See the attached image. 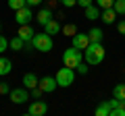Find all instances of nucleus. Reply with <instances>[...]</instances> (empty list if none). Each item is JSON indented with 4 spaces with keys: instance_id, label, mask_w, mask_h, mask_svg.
Wrapping results in <instances>:
<instances>
[{
    "instance_id": "18",
    "label": "nucleus",
    "mask_w": 125,
    "mask_h": 116,
    "mask_svg": "<svg viewBox=\"0 0 125 116\" xmlns=\"http://www.w3.org/2000/svg\"><path fill=\"white\" fill-rule=\"evenodd\" d=\"M10 48H13L15 52H21V50H25V40H21L19 35H15L13 40H10Z\"/></svg>"
},
{
    "instance_id": "33",
    "label": "nucleus",
    "mask_w": 125,
    "mask_h": 116,
    "mask_svg": "<svg viewBox=\"0 0 125 116\" xmlns=\"http://www.w3.org/2000/svg\"><path fill=\"white\" fill-rule=\"evenodd\" d=\"M44 0H27V6H38V4H42Z\"/></svg>"
},
{
    "instance_id": "3",
    "label": "nucleus",
    "mask_w": 125,
    "mask_h": 116,
    "mask_svg": "<svg viewBox=\"0 0 125 116\" xmlns=\"http://www.w3.org/2000/svg\"><path fill=\"white\" fill-rule=\"evenodd\" d=\"M31 44H33V48L38 50V52H50V50L54 48V41H52V35H48V33H36L33 35V40H31Z\"/></svg>"
},
{
    "instance_id": "1",
    "label": "nucleus",
    "mask_w": 125,
    "mask_h": 116,
    "mask_svg": "<svg viewBox=\"0 0 125 116\" xmlns=\"http://www.w3.org/2000/svg\"><path fill=\"white\" fill-rule=\"evenodd\" d=\"M104 54H106V50H104L102 41H90V46L83 50V60L90 66H96L104 60Z\"/></svg>"
},
{
    "instance_id": "6",
    "label": "nucleus",
    "mask_w": 125,
    "mask_h": 116,
    "mask_svg": "<svg viewBox=\"0 0 125 116\" xmlns=\"http://www.w3.org/2000/svg\"><path fill=\"white\" fill-rule=\"evenodd\" d=\"M33 13H31V6H23V8L15 10V21L19 23V25H27V23L33 21Z\"/></svg>"
},
{
    "instance_id": "24",
    "label": "nucleus",
    "mask_w": 125,
    "mask_h": 116,
    "mask_svg": "<svg viewBox=\"0 0 125 116\" xmlns=\"http://www.w3.org/2000/svg\"><path fill=\"white\" fill-rule=\"evenodd\" d=\"M6 48H10V41H9V40H6V37H4V35H2V33H0V54L4 52V50H6Z\"/></svg>"
},
{
    "instance_id": "31",
    "label": "nucleus",
    "mask_w": 125,
    "mask_h": 116,
    "mask_svg": "<svg viewBox=\"0 0 125 116\" xmlns=\"http://www.w3.org/2000/svg\"><path fill=\"white\" fill-rule=\"evenodd\" d=\"M117 31H119L121 35L125 37V21H119V25H117Z\"/></svg>"
},
{
    "instance_id": "34",
    "label": "nucleus",
    "mask_w": 125,
    "mask_h": 116,
    "mask_svg": "<svg viewBox=\"0 0 125 116\" xmlns=\"http://www.w3.org/2000/svg\"><path fill=\"white\" fill-rule=\"evenodd\" d=\"M0 33H2V25H0Z\"/></svg>"
},
{
    "instance_id": "4",
    "label": "nucleus",
    "mask_w": 125,
    "mask_h": 116,
    "mask_svg": "<svg viewBox=\"0 0 125 116\" xmlns=\"http://www.w3.org/2000/svg\"><path fill=\"white\" fill-rule=\"evenodd\" d=\"M54 77H56L58 87H71V85H73V81H75V73H73V68H71V66L58 68Z\"/></svg>"
},
{
    "instance_id": "32",
    "label": "nucleus",
    "mask_w": 125,
    "mask_h": 116,
    "mask_svg": "<svg viewBox=\"0 0 125 116\" xmlns=\"http://www.w3.org/2000/svg\"><path fill=\"white\" fill-rule=\"evenodd\" d=\"M77 4H79V6H83V8H85V6L94 4V0H77Z\"/></svg>"
},
{
    "instance_id": "21",
    "label": "nucleus",
    "mask_w": 125,
    "mask_h": 116,
    "mask_svg": "<svg viewBox=\"0 0 125 116\" xmlns=\"http://www.w3.org/2000/svg\"><path fill=\"white\" fill-rule=\"evenodd\" d=\"M62 33L65 35H69V37H73L77 33V27L73 25V23H67V25H62Z\"/></svg>"
},
{
    "instance_id": "25",
    "label": "nucleus",
    "mask_w": 125,
    "mask_h": 116,
    "mask_svg": "<svg viewBox=\"0 0 125 116\" xmlns=\"http://www.w3.org/2000/svg\"><path fill=\"white\" fill-rule=\"evenodd\" d=\"M96 4H98L100 8H111V6L115 4V0H96Z\"/></svg>"
},
{
    "instance_id": "28",
    "label": "nucleus",
    "mask_w": 125,
    "mask_h": 116,
    "mask_svg": "<svg viewBox=\"0 0 125 116\" xmlns=\"http://www.w3.org/2000/svg\"><path fill=\"white\" fill-rule=\"evenodd\" d=\"M77 73H79V75H85V73H88V62H79L77 64Z\"/></svg>"
},
{
    "instance_id": "29",
    "label": "nucleus",
    "mask_w": 125,
    "mask_h": 116,
    "mask_svg": "<svg viewBox=\"0 0 125 116\" xmlns=\"http://www.w3.org/2000/svg\"><path fill=\"white\" fill-rule=\"evenodd\" d=\"M61 4L65 6V8H71V6L77 4V0H61Z\"/></svg>"
},
{
    "instance_id": "13",
    "label": "nucleus",
    "mask_w": 125,
    "mask_h": 116,
    "mask_svg": "<svg viewBox=\"0 0 125 116\" xmlns=\"http://www.w3.org/2000/svg\"><path fill=\"white\" fill-rule=\"evenodd\" d=\"M36 19H38V23H40V25L44 27L46 23L50 21V19H54L52 8H48V6H46V8H40V10H38V17H36Z\"/></svg>"
},
{
    "instance_id": "22",
    "label": "nucleus",
    "mask_w": 125,
    "mask_h": 116,
    "mask_svg": "<svg viewBox=\"0 0 125 116\" xmlns=\"http://www.w3.org/2000/svg\"><path fill=\"white\" fill-rule=\"evenodd\" d=\"M9 6L13 10H19V8H23V6H27V0H9Z\"/></svg>"
},
{
    "instance_id": "11",
    "label": "nucleus",
    "mask_w": 125,
    "mask_h": 116,
    "mask_svg": "<svg viewBox=\"0 0 125 116\" xmlns=\"http://www.w3.org/2000/svg\"><path fill=\"white\" fill-rule=\"evenodd\" d=\"M44 31L48 33V35H56V33H61V31H62V25L56 21V19H50V21L44 25Z\"/></svg>"
},
{
    "instance_id": "5",
    "label": "nucleus",
    "mask_w": 125,
    "mask_h": 116,
    "mask_svg": "<svg viewBox=\"0 0 125 116\" xmlns=\"http://www.w3.org/2000/svg\"><path fill=\"white\" fill-rule=\"evenodd\" d=\"M10 102L13 104H25L27 99H29V89H27L25 85H23V87H17V89H10Z\"/></svg>"
},
{
    "instance_id": "14",
    "label": "nucleus",
    "mask_w": 125,
    "mask_h": 116,
    "mask_svg": "<svg viewBox=\"0 0 125 116\" xmlns=\"http://www.w3.org/2000/svg\"><path fill=\"white\" fill-rule=\"evenodd\" d=\"M100 19H102L106 25H111V23H115V19H117V10L113 8H102V13H100Z\"/></svg>"
},
{
    "instance_id": "15",
    "label": "nucleus",
    "mask_w": 125,
    "mask_h": 116,
    "mask_svg": "<svg viewBox=\"0 0 125 116\" xmlns=\"http://www.w3.org/2000/svg\"><path fill=\"white\" fill-rule=\"evenodd\" d=\"M23 85H25L27 89H33V87L40 85V81H38V77L33 75V73H25V75H23Z\"/></svg>"
},
{
    "instance_id": "30",
    "label": "nucleus",
    "mask_w": 125,
    "mask_h": 116,
    "mask_svg": "<svg viewBox=\"0 0 125 116\" xmlns=\"http://www.w3.org/2000/svg\"><path fill=\"white\" fill-rule=\"evenodd\" d=\"M0 93H2V95H4V93H10L9 83H0Z\"/></svg>"
},
{
    "instance_id": "8",
    "label": "nucleus",
    "mask_w": 125,
    "mask_h": 116,
    "mask_svg": "<svg viewBox=\"0 0 125 116\" xmlns=\"http://www.w3.org/2000/svg\"><path fill=\"white\" fill-rule=\"evenodd\" d=\"M71 46H75V48H79V50H85L90 46V35L88 33H75V35L71 37Z\"/></svg>"
},
{
    "instance_id": "2",
    "label": "nucleus",
    "mask_w": 125,
    "mask_h": 116,
    "mask_svg": "<svg viewBox=\"0 0 125 116\" xmlns=\"http://www.w3.org/2000/svg\"><path fill=\"white\" fill-rule=\"evenodd\" d=\"M79 62H83V50L71 46V48H67L65 52H62V64H65V66L77 68V64H79Z\"/></svg>"
},
{
    "instance_id": "10",
    "label": "nucleus",
    "mask_w": 125,
    "mask_h": 116,
    "mask_svg": "<svg viewBox=\"0 0 125 116\" xmlns=\"http://www.w3.org/2000/svg\"><path fill=\"white\" fill-rule=\"evenodd\" d=\"M17 35L21 37V40H25V41H31V40H33V35H36V31H33L31 23H27V25H19Z\"/></svg>"
},
{
    "instance_id": "9",
    "label": "nucleus",
    "mask_w": 125,
    "mask_h": 116,
    "mask_svg": "<svg viewBox=\"0 0 125 116\" xmlns=\"http://www.w3.org/2000/svg\"><path fill=\"white\" fill-rule=\"evenodd\" d=\"M40 87L44 89V93H52V91L58 87L56 77H42V79H40Z\"/></svg>"
},
{
    "instance_id": "23",
    "label": "nucleus",
    "mask_w": 125,
    "mask_h": 116,
    "mask_svg": "<svg viewBox=\"0 0 125 116\" xmlns=\"http://www.w3.org/2000/svg\"><path fill=\"white\" fill-rule=\"evenodd\" d=\"M113 8L117 10V15H125V0H115Z\"/></svg>"
},
{
    "instance_id": "26",
    "label": "nucleus",
    "mask_w": 125,
    "mask_h": 116,
    "mask_svg": "<svg viewBox=\"0 0 125 116\" xmlns=\"http://www.w3.org/2000/svg\"><path fill=\"white\" fill-rule=\"evenodd\" d=\"M111 116H125V108L119 104L117 108H113V110H111Z\"/></svg>"
},
{
    "instance_id": "7",
    "label": "nucleus",
    "mask_w": 125,
    "mask_h": 116,
    "mask_svg": "<svg viewBox=\"0 0 125 116\" xmlns=\"http://www.w3.org/2000/svg\"><path fill=\"white\" fill-rule=\"evenodd\" d=\"M46 112H48V104L42 102V99H36V102H31L27 114H31V116H44Z\"/></svg>"
},
{
    "instance_id": "16",
    "label": "nucleus",
    "mask_w": 125,
    "mask_h": 116,
    "mask_svg": "<svg viewBox=\"0 0 125 116\" xmlns=\"http://www.w3.org/2000/svg\"><path fill=\"white\" fill-rule=\"evenodd\" d=\"M10 71H13V62L6 56H0V77H6Z\"/></svg>"
},
{
    "instance_id": "20",
    "label": "nucleus",
    "mask_w": 125,
    "mask_h": 116,
    "mask_svg": "<svg viewBox=\"0 0 125 116\" xmlns=\"http://www.w3.org/2000/svg\"><path fill=\"white\" fill-rule=\"evenodd\" d=\"M113 98H117V99H125V83L115 85V89H113Z\"/></svg>"
},
{
    "instance_id": "19",
    "label": "nucleus",
    "mask_w": 125,
    "mask_h": 116,
    "mask_svg": "<svg viewBox=\"0 0 125 116\" xmlns=\"http://www.w3.org/2000/svg\"><path fill=\"white\" fill-rule=\"evenodd\" d=\"M111 110H113L111 104H108V102H102L98 108H96V116H111Z\"/></svg>"
},
{
    "instance_id": "27",
    "label": "nucleus",
    "mask_w": 125,
    "mask_h": 116,
    "mask_svg": "<svg viewBox=\"0 0 125 116\" xmlns=\"http://www.w3.org/2000/svg\"><path fill=\"white\" fill-rule=\"evenodd\" d=\"M42 93H44V89H42L40 85H38V87H33V89H31V98H33V99H40V98H42Z\"/></svg>"
},
{
    "instance_id": "12",
    "label": "nucleus",
    "mask_w": 125,
    "mask_h": 116,
    "mask_svg": "<svg viewBox=\"0 0 125 116\" xmlns=\"http://www.w3.org/2000/svg\"><path fill=\"white\" fill-rule=\"evenodd\" d=\"M85 19L88 21H96V19H100V13H102V8H100L98 4H90V6H85Z\"/></svg>"
},
{
    "instance_id": "17",
    "label": "nucleus",
    "mask_w": 125,
    "mask_h": 116,
    "mask_svg": "<svg viewBox=\"0 0 125 116\" xmlns=\"http://www.w3.org/2000/svg\"><path fill=\"white\" fill-rule=\"evenodd\" d=\"M88 35H90V41H102L104 33H102L100 27H94V29H90V31H88Z\"/></svg>"
}]
</instances>
